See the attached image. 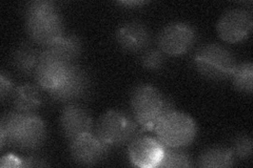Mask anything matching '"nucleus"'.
Listing matches in <instances>:
<instances>
[{
  "instance_id": "nucleus-12",
  "label": "nucleus",
  "mask_w": 253,
  "mask_h": 168,
  "mask_svg": "<svg viewBox=\"0 0 253 168\" xmlns=\"http://www.w3.org/2000/svg\"><path fill=\"white\" fill-rule=\"evenodd\" d=\"M59 122L63 137L69 141L92 133L93 130V120L89 111L76 102L66 104L61 110Z\"/></svg>"
},
{
  "instance_id": "nucleus-5",
  "label": "nucleus",
  "mask_w": 253,
  "mask_h": 168,
  "mask_svg": "<svg viewBox=\"0 0 253 168\" xmlns=\"http://www.w3.org/2000/svg\"><path fill=\"white\" fill-rule=\"evenodd\" d=\"M197 131V124L191 116L173 110L160 120L154 133L165 147L183 148L195 140Z\"/></svg>"
},
{
  "instance_id": "nucleus-17",
  "label": "nucleus",
  "mask_w": 253,
  "mask_h": 168,
  "mask_svg": "<svg viewBox=\"0 0 253 168\" xmlns=\"http://www.w3.org/2000/svg\"><path fill=\"white\" fill-rule=\"evenodd\" d=\"M12 102L16 110L23 113H35V110L42 105V97L36 85L22 84L14 90Z\"/></svg>"
},
{
  "instance_id": "nucleus-11",
  "label": "nucleus",
  "mask_w": 253,
  "mask_h": 168,
  "mask_svg": "<svg viewBox=\"0 0 253 168\" xmlns=\"http://www.w3.org/2000/svg\"><path fill=\"white\" fill-rule=\"evenodd\" d=\"M109 146L102 142L95 133L79 135L70 141V156L73 161L82 166L96 165L106 158Z\"/></svg>"
},
{
  "instance_id": "nucleus-19",
  "label": "nucleus",
  "mask_w": 253,
  "mask_h": 168,
  "mask_svg": "<svg viewBox=\"0 0 253 168\" xmlns=\"http://www.w3.org/2000/svg\"><path fill=\"white\" fill-rule=\"evenodd\" d=\"M230 78L236 91L247 95L252 94L253 66L251 62H243L241 65H236Z\"/></svg>"
},
{
  "instance_id": "nucleus-6",
  "label": "nucleus",
  "mask_w": 253,
  "mask_h": 168,
  "mask_svg": "<svg viewBox=\"0 0 253 168\" xmlns=\"http://www.w3.org/2000/svg\"><path fill=\"white\" fill-rule=\"evenodd\" d=\"M138 134V124L126 111L111 109L97 121L95 134L109 147H118L129 143Z\"/></svg>"
},
{
  "instance_id": "nucleus-23",
  "label": "nucleus",
  "mask_w": 253,
  "mask_h": 168,
  "mask_svg": "<svg viewBox=\"0 0 253 168\" xmlns=\"http://www.w3.org/2000/svg\"><path fill=\"white\" fill-rule=\"evenodd\" d=\"M14 90L12 79L2 70L0 74V97H1V101L4 102L7 97L12 96Z\"/></svg>"
},
{
  "instance_id": "nucleus-14",
  "label": "nucleus",
  "mask_w": 253,
  "mask_h": 168,
  "mask_svg": "<svg viewBox=\"0 0 253 168\" xmlns=\"http://www.w3.org/2000/svg\"><path fill=\"white\" fill-rule=\"evenodd\" d=\"M150 32L139 21H130L123 25L116 32V41L121 49L128 53H139L150 43Z\"/></svg>"
},
{
  "instance_id": "nucleus-8",
  "label": "nucleus",
  "mask_w": 253,
  "mask_h": 168,
  "mask_svg": "<svg viewBox=\"0 0 253 168\" xmlns=\"http://www.w3.org/2000/svg\"><path fill=\"white\" fill-rule=\"evenodd\" d=\"M91 87V77L84 68L76 63L69 66L68 75L56 90L46 92L52 100L60 103H74L85 97Z\"/></svg>"
},
{
  "instance_id": "nucleus-7",
  "label": "nucleus",
  "mask_w": 253,
  "mask_h": 168,
  "mask_svg": "<svg viewBox=\"0 0 253 168\" xmlns=\"http://www.w3.org/2000/svg\"><path fill=\"white\" fill-rule=\"evenodd\" d=\"M196 40L194 28L187 22L177 21L166 26L157 37L158 50L165 55L180 56L191 50Z\"/></svg>"
},
{
  "instance_id": "nucleus-16",
  "label": "nucleus",
  "mask_w": 253,
  "mask_h": 168,
  "mask_svg": "<svg viewBox=\"0 0 253 168\" xmlns=\"http://www.w3.org/2000/svg\"><path fill=\"white\" fill-rule=\"evenodd\" d=\"M45 51L68 65H73L82 55L83 41L77 35H63L57 41L46 46Z\"/></svg>"
},
{
  "instance_id": "nucleus-9",
  "label": "nucleus",
  "mask_w": 253,
  "mask_h": 168,
  "mask_svg": "<svg viewBox=\"0 0 253 168\" xmlns=\"http://www.w3.org/2000/svg\"><path fill=\"white\" fill-rule=\"evenodd\" d=\"M253 27L252 14L245 9H231L220 16L216 31L218 37L228 43H239L246 39Z\"/></svg>"
},
{
  "instance_id": "nucleus-25",
  "label": "nucleus",
  "mask_w": 253,
  "mask_h": 168,
  "mask_svg": "<svg viewBox=\"0 0 253 168\" xmlns=\"http://www.w3.org/2000/svg\"><path fill=\"white\" fill-rule=\"evenodd\" d=\"M147 3L146 1H122L120 2V4L126 5V6H130V5H134V6H137V5H142Z\"/></svg>"
},
{
  "instance_id": "nucleus-20",
  "label": "nucleus",
  "mask_w": 253,
  "mask_h": 168,
  "mask_svg": "<svg viewBox=\"0 0 253 168\" xmlns=\"http://www.w3.org/2000/svg\"><path fill=\"white\" fill-rule=\"evenodd\" d=\"M192 159L187 151L176 147H165L164 156L158 167L166 168H178V167H191Z\"/></svg>"
},
{
  "instance_id": "nucleus-21",
  "label": "nucleus",
  "mask_w": 253,
  "mask_h": 168,
  "mask_svg": "<svg viewBox=\"0 0 253 168\" xmlns=\"http://www.w3.org/2000/svg\"><path fill=\"white\" fill-rule=\"evenodd\" d=\"M232 154L234 158L247 160L252 155V138L249 134H240L233 140Z\"/></svg>"
},
{
  "instance_id": "nucleus-22",
  "label": "nucleus",
  "mask_w": 253,
  "mask_h": 168,
  "mask_svg": "<svg viewBox=\"0 0 253 168\" xmlns=\"http://www.w3.org/2000/svg\"><path fill=\"white\" fill-rule=\"evenodd\" d=\"M165 54L160 50H149L141 57V65L146 69L158 70L164 67Z\"/></svg>"
},
{
  "instance_id": "nucleus-13",
  "label": "nucleus",
  "mask_w": 253,
  "mask_h": 168,
  "mask_svg": "<svg viewBox=\"0 0 253 168\" xmlns=\"http://www.w3.org/2000/svg\"><path fill=\"white\" fill-rule=\"evenodd\" d=\"M68 63L54 57L47 51H42L41 61L35 74L36 82L45 92L56 90L68 75Z\"/></svg>"
},
{
  "instance_id": "nucleus-10",
  "label": "nucleus",
  "mask_w": 253,
  "mask_h": 168,
  "mask_svg": "<svg viewBox=\"0 0 253 168\" xmlns=\"http://www.w3.org/2000/svg\"><path fill=\"white\" fill-rule=\"evenodd\" d=\"M165 146L156 138L137 134L128 146V158L131 164L139 168H154L160 165Z\"/></svg>"
},
{
  "instance_id": "nucleus-4",
  "label": "nucleus",
  "mask_w": 253,
  "mask_h": 168,
  "mask_svg": "<svg viewBox=\"0 0 253 168\" xmlns=\"http://www.w3.org/2000/svg\"><path fill=\"white\" fill-rule=\"evenodd\" d=\"M193 65L203 77L214 81H221L230 78L236 67V61L232 53L225 46L208 43L196 51L193 57Z\"/></svg>"
},
{
  "instance_id": "nucleus-15",
  "label": "nucleus",
  "mask_w": 253,
  "mask_h": 168,
  "mask_svg": "<svg viewBox=\"0 0 253 168\" xmlns=\"http://www.w3.org/2000/svg\"><path fill=\"white\" fill-rule=\"evenodd\" d=\"M42 51L31 43H22L12 55V65L23 76H35Z\"/></svg>"
},
{
  "instance_id": "nucleus-2",
  "label": "nucleus",
  "mask_w": 253,
  "mask_h": 168,
  "mask_svg": "<svg viewBox=\"0 0 253 168\" xmlns=\"http://www.w3.org/2000/svg\"><path fill=\"white\" fill-rule=\"evenodd\" d=\"M25 18L28 35L34 43L46 47L65 35V22L58 6L50 0L29 2Z\"/></svg>"
},
{
  "instance_id": "nucleus-24",
  "label": "nucleus",
  "mask_w": 253,
  "mask_h": 168,
  "mask_svg": "<svg viewBox=\"0 0 253 168\" xmlns=\"http://www.w3.org/2000/svg\"><path fill=\"white\" fill-rule=\"evenodd\" d=\"M20 166H28V167H32V166H46V163L44 162V160L39 158L37 156H32L29 157L27 159L20 160Z\"/></svg>"
},
{
  "instance_id": "nucleus-3",
  "label": "nucleus",
  "mask_w": 253,
  "mask_h": 168,
  "mask_svg": "<svg viewBox=\"0 0 253 168\" xmlns=\"http://www.w3.org/2000/svg\"><path fill=\"white\" fill-rule=\"evenodd\" d=\"M132 116L138 126L146 132H154L160 120L175 110L173 103L151 84L134 87L130 97Z\"/></svg>"
},
{
  "instance_id": "nucleus-1",
  "label": "nucleus",
  "mask_w": 253,
  "mask_h": 168,
  "mask_svg": "<svg viewBox=\"0 0 253 168\" xmlns=\"http://www.w3.org/2000/svg\"><path fill=\"white\" fill-rule=\"evenodd\" d=\"M0 147L5 144L20 151H34L41 147L46 138V126L35 113L12 110L2 116L0 121Z\"/></svg>"
},
{
  "instance_id": "nucleus-18",
  "label": "nucleus",
  "mask_w": 253,
  "mask_h": 168,
  "mask_svg": "<svg viewBox=\"0 0 253 168\" xmlns=\"http://www.w3.org/2000/svg\"><path fill=\"white\" fill-rule=\"evenodd\" d=\"M234 156L230 148L213 146L205 149L197 159V166L205 168H227L234 165Z\"/></svg>"
}]
</instances>
